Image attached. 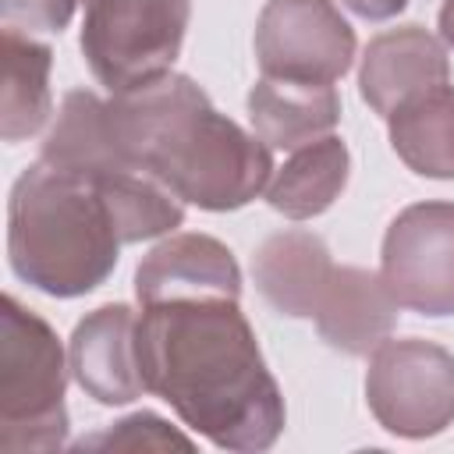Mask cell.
Returning <instances> with one entry per match:
<instances>
[{"label":"cell","mask_w":454,"mask_h":454,"mask_svg":"<svg viewBox=\"0 0 454 454\" xmlns=\"http://www.w3.org/2000/svg\"><path fill=\"white\" fill-rule=\"evenodd\" d=\"M138 365L145 394L167 401L188 429L220 450H270L284 433V394L238 298L142 305Z\"/></svg>","instance_id":"cell-1"},{"label":"cell","mask_w":454,"mask_h":454,"mask_svg":"<svg viewBox=\"0 0 454 454\" xmlns=\"http://www.w3.org/2000/svg\"><path fill=\"white\" fill-rule=\"evenodd\" d=\"M110 131L124 163L153 174L181 202L231 213L266 192L270 145L220 114L209 96L177 71L106 99Z\"/></svg>","instance_id":"cell-2"},{"label":"cell","mask_w":454,"mask_h":454,"mask_svg":"<svg viewBox=\"0 0 454 454\" xmlns=\"http://www.w3.org/2000/svg\"><path fill=\"white\" fill-rule=\"evenodd\" d=\"M121 223L106 192L46 160L25 167L7 202V259L18 280L53 298L96 291L117 266Z\"/></svg>","instance_id":"cell-3"},{"label":"cell","mask_w":454,"mask_h":454,"mask_svg":"<svg viewBox=\"0 0 454 454\" xmlns=\"http://www.w3.org/2000/svg\"><path fill=\"white\" fill-rule=\"evenodd\" d=\"M67 355L57 330L14 294L0 309V450H57L67 440Z\"/></svg>","instance_id":"cell-4"},{"label":"cell","mask_w":454,"mask_h":454,"mask_svg":"<svg viewBox=\"0 0 454 454\" xmlns=\"http://www.w3.org/2000/svg\"><path fill=\"white\" fill-rule=\"evenodd\" d=\"M192 0H85L82 57L110 92L167 74L184 46Z\"/></svg>","instance_id":"cell-5"},{"label":"cell","mask_w":454,"mask_h":454,"mask_svg":"<svg viewBox=\"0 0 454 454\" xmlns=\"http://www.w3.org/2000/svg\"><path fill=\"white\" fill-rule=\"evenodd\" d=\"M365 404L372 419L404 440H426L454 426V355L422 337L383 340L369 355Z\"/></svg>","instance_id":"cell-6"},{"label":"cell","mask_w":454,"mask_h":454,"mask_svg":"<svg viewBox=\"0 0 454 454\" xmlns=\"http://www.w3.org/2000/svg\"><path fill=\"white\" fill-rule=\"evenodd\" d=\"M380 273L397 305L419 316H454V202L404 206L380 252Z\"/></svg>","instance_id":"cell-7"},{"label":"cell","mask_w":454,"mask_h":454,"mask_svg":"<svg viewBox=\"0 0 454 454\" xmlns=\"http://www.w3.org/2000/svg\"><path fill=\"white\" fill-rule=\"evenodd\" d=\"M355 28L333 0H266L255 21V60L270 78L333 85L355 60Z\"/></svg>","instance_id":"cell-8"},{"label":"cell","mask_w":454,"mask_h":454,"mask_svg":"<svg viewBox=\"0 0 454 454\" xmlns=\"http://www.w3.org/2000/svg\"><path fill=\"white\" fill-rule=\"evenodd\" d=\"M450 60L443 43L422 25H401L369 39L358 67V92L372 114L394 117L397 110L447 89Z\"/></svg>","instance_id":"cell-9"},{"label":"cell","mask_w":454,"mask_h":454,"mask_svg":"<svg viewBox=\"0 0 454 454\" xmlns=\"http://www.w3.org/2000/svg\"><path fill=\"white\" fill-rule=\"evenodd\" d=\"M67 362L74 383L96 404H131L145 394L138 365V316L124 301H110L78 319Z\"/></svg>","instance_id":"cell-10"},{"label":"cell","mask_w":454,"mask_h":454,"mask_svg":"<svg viewBox=\"0 0 454 454\" xmlns=\"http://www.w3.org/2000/svg\"><path fill=\"white\" fill-rule=\"evenodd\" d=\"M223 294L241 298V270L223 241L213 234H170L135 270L138 305L167 298Z\"/></svg>","instance_id":"cell-11"},{"label":"cell","mask_w":454,"mask_h":454,"mask_svg":"<svg viewBox=\"0 0 454 454\" xmlns=\"http://www.w3.org/2000/svg\"><path fill=\"white\" fill-rule=\"evenodd\" d=\"M397 309L401 305L390 294L383 273L362 266H333L312 319L330 348L344 355H369L394 333Z\"/></svg>","instance_id":"cell-12"},{"label":"cell","mask_w":454,"mask_h":454,"mask_svg":"<svg viewBox=\"0 0 454 454\" xmlns=\"http://www.w3.org/2000/svg\"><path fill=\"white\" fill-rule=\"evenodd\" d=\"M252 277L266 305L291 319H312L333 277L330 248L319 234L287 227L270 234L252 255Z\"/></svg>","instance_id":"cell-13"},{"label":"cell","mask_w":454,"mask_h":454,"mask_svg":"<svg viewBox=\"0 0 454 454\" xmlns=\"http://www.w3.org/2000/svg\"><path fill=\"white\" fill-rule=\"evenodd\" d=\"M340 121V96L323 82L259 74L248 89V124L270 149H301L330 135Z\"/></svg>","instance_id":"cell-14"},{"label":"cell","mask_w":454,"mask_h":454,"mask_svg":"<svg viewBox=\"0 0 454 454\" xmlns=\"http://www.w3.org/2000/svg\"><path fill=\"white\" fill-rule=\"evenodd\" d=\"M39 160L74 170V174H114V170H138L121 160L114 131H110V114L106 99H99L92 89H71L60 103V114L53 128L46 131Z\"/></svg>","instance_id":"cell-15"},{"label":"cell","mask_w":454,"mask_h":454,"mask_svg":"<svg viewBox=\"0 0 454 454\" xmlns=\"http://www.w3.org/2000/svg\"><path fill=\"white\" fill-rule=\"evenodd\" d=\"M351 156L337 135H323L291 153V160L270 177L266 202L287 220H312L326 213L348 184Z\"/></svg>","instance_id":"cell-16"},{"label":"cell","mask_w":454,"mask_h":454,"mask_svg":"<svg viewBox=\"0 0 454 454\" xmlns=\"http://www.w3.org/2000/svg\"><path fill=\"white\" fill-rule=\"evenodd\" d=\"M53 50L25 32L4 28V103H0V135L4 142L32 138L53 114L50 92Z\"/></svg>","instance_id":"cell-17"},{"label":"cell","mask_w":454,"mask_h":454,"mask_svg":"<svg viewBox=\"0 0 454 454\" xmlns=\"http://www.w3.org/2000/svg\"><path fill=\"white\" fill-rule=\"evenodd\" d=\"M390 145L408 170L436 181H454V89L422 96L387 117Z\"/></svg>","instance_id":"cell-18"},{"label":"cell","mask_w":454,"mask_h":454,"mask_svg":"<svg viewBox=\"0 0 454 454\" xmlns=\"http://www.w3.org/2000/svg\"><path fill=\"white\" fill-rule=\"evenodd\" d=\"M163 450V447H192L188 436H181L177 429H170V422H163L153 411H135L85 440L74 443V450Z\"/></svg>","instance_id":"cell-19"},{"label":"cell","mask_w":454,"mask_h":454,"mask_svg":"<svg viewBox=\"0 0 454 454\" xmlns=\"http://www.w3.org/2000/svg\"><path fill=\"white\" fill-rule=\"evenodd\" d=\"M78 4L82 0H0V21L4 28L25 32V35H35V32L57 35L71 25Z\"/></svg>","instance_id":"cell-20"},{"label":"cell","mask_w":454,"mask_h":454,"mask_svg":"<svg viewBox=\"0 0 454 454\" xmlns=\"http://www.w3.org/2000/svg\"><path fill=\"white\" fill-rule=\"evenodd\" d=\"M348 11H355L358 18H365V21H387V18H397L404 7H408V0H340Z\"/></svg>","instance_id":"cell-21"},{"label":"cell","mask_w":454,"mask_h":454,"mask_svg":"<svg viewBox=\"0 0 454 454\" xmlns=\"http://www.w3.org/2000/svg\"><path fill=\"white\" fill-rule=\"evenodd\" d=\"M440 39L447 46H454V0H443L440 4Z\"/></svg>","instance_id":"cell-22"}]
</instances>
